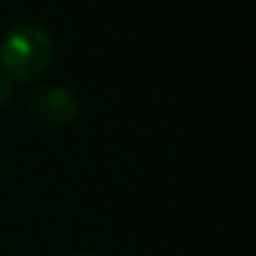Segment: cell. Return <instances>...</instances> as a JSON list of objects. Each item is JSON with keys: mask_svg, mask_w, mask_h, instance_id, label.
<instances>
[{"mask_svg": "<svg viewBox=\"0 0 256 256\" xmlns=\"http://www.w3.org/2000/svg\"><path fill=\"white\" fill-rule=\"evenodd\" d=\"M50 60L53 40L36 23L10 28L0 43V68H3V76L10 80H33L48 70Z\"/></svg>", "mask_w": 256, "mask_h": 256, "instance_id": "1", "label": "cell"}, {"mask_svg": "<svg viewBox=\"0 0 256 256\" xmlns=\"http://www.w3.org/2000/svg\"><path fill=\"white\" fill-rule=\"evenodd\" d=\"M30 110L48 126H68L78 116V100L63 86H40L30 96Z\"/></svg>", "mask_w": 256, "mask_h": 256, "instance_id": "2", "label": "cell"}, {"mask_svg": "<svg viewBox=\"0 0 256 256\" xmlns=\"http://www.w3.org/2000/svg\"><path fill=\"white\" fill-rule=\"evenodd\" d=\"M10 90H13V83L10 78H6L3 73H0V106H6L8 98H10Z\"/></svg>", "mask_w": 256, "mask_h": 256, "instance_id": "3", "label": "cell"}, {"mask_svg": "<svg viewBox=\"0 0 256 256\" xmlns=\"http://www.w3.org/2000/svg\"><path fill=\"white\" fill-rule=\"evenodd\" d=\"M70 256H93V254H70Z\"/></svg>", "mask_w": 256, "mask_h": 256, "instance_id": "4", "label": "cell"}]
</instances>
